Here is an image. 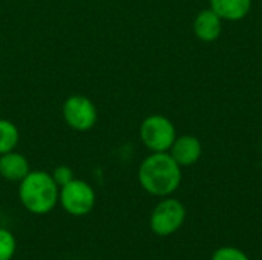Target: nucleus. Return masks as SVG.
I'll list each match as a JSON object with an SVG mask.
<instances>
[{
    "mask_svg": "<svg viewBox=\"0 0 262 260\" xmlns=\"http://www.w3.org/2000/svg\"><path fill=\"white\" fill-rule=\"evenodd\" d=\"M183 167L169 152L149 153L138 167V182L141 188L155 198L172 196L181 185Z\"/></svg>",
    "mask_w": 262,
    "mask_h": 260,
    "instance_id": "obj_1",
    "label": "nucleus"
},
{
    "mask_svg": "<svg viewBox=\"0 0 262 260\" xmlns=\"http://www.w3.org/2000/svg\"><path fill=\"white\" fill-rule=\"evenodd\" d=\"M60 187L52 175L45 170H31L18 182V201L21 207L37 216L51 213L58 204Z\"/></svg>",
    "mask_w": 262,
    "mask_h": 260,
    "instance_id": "obj_2",
    "label": "nucleus"
},
{
    "mask_svg": "<svg viewBox=\"0 0 262 260\" xmlns=\"http://www.w3.org/2000/svg\"><path fill=\"white\" fill-rule=\"evenodd\" d=\"M140 141L150 152H169L177 135L175 124L170 118L161 113L146 116L140 124Z\"/></svg>",
    "mask_w": 262,
    "mask_h": 260,
    "instance_id": "obj_3",
    "label": "nucleus"
},
{
    "mask_svg": "<svg viewBox=\"0 0 262 260\" xmlns=\"http://www.w3.org/2000/svg\"><path fill=\"white\" fill-rule=\"evenodd\" d=\"M95 202L97 195L94 187L83 179L74 178L71 182L60 187L58 204L71 216L81 218L89 215L94 210Z\"/></svg>",
    "mask_w": 262,
    "mask_h": 260,
    "instance_id": "obj_4",
    "label": "nucleus"
},
{
    "mask_svg": "<svg viewBox=\"0 0 262 260\" xmlns=\"http://www.w3.org/2000/svg\"><path fill=\"white\" fill-rule=\"evenodd\" d=\"M61 116L69 129L75 132H89L98 121V109L89 97L75 93L63 101Z\"/></svg>",
    "mask_w": 262,
    "mask_h": 260,
    "instance_id": "obj_5",
    "label": "nucleus"
},
{
    "mask_svg": "<svg viewBox=\"0 0 262 260\" xmlns=\"http://www.w3.org/2000/svg\"><path fill=\"white\" fill-rule=\"evenodd\" d=\"M186 221V207L181 201L166 196L150 213V230L161 238L175 234Z\"/></svg>",
    "mask_w": 262,
    "mask_h": 260,
    "instance_id": "obj_6",
    "label": "nucleus"
},
{
    "mask_svg": "<svg viewBox=\"0 0 262 260\" xmlns=\"http://www.w3.org/2000/svg\"><path fill=\"white\" fill-rule=\"evenodd\" d=\"M169 153L181 167H190L201 159L203 143L195 135H180L175 138Z\"/></svg>",
    "mask_w": 262,
    "mask_h": 260,
    "instance_id": "obj_7",
    "label": "nucleus"
},
{
    "mask_svg": "<svg viewBox=\"0 0 262 260\" xmlns=\"http://www.w3.org/2000/svg\"><path fill=\"white\" fill-rule=\"evenodd\" d=\"M223 18L210 8L198 11L193 18L192 29L195 37L203 43H213L223 32Z\"/></svg>",
    "mask_w": 262,
    "mask_h": 260,
    "instance_id": "obj_8",
    "label": "nucleus"
},
{
    "mask_svg": "<svg viewBox=\"0 0 262 260\" xmlns=\"http://www.w3.org/2000/svg\"><path fill=\"white\" fill-rule=\"evenodd\" d=\"M31 172L28 158L17 152H8L0 155V176L8 182H20Z\"/></svg>",
    "mask_w": 262,
    "mask_h": 260,
    "instance_id": "obj_9",
    "label": "nucleus"
},
{
    "mask_svg": "<svg viewBox=\"0 0 262 260\" xmlns=\"http://www.w3.org/2000/svg\"><path fill=\"white\" fill-rule=\"evenodd\" d=\"M253 6V0H209V8L213 9L224 21L244 20Z\"/></svg>",
    "mask_w": 262,
    "mask_h": 260,
    "instance_id": "obj_10",
    "label": "nucleus"
},
{
    "mask_svg": "<svg viewBox=\"0 0 262 260\" xmlns=\"http://www.w3.org/2000/svg\"><path fill=\"white\" fill-rule=\"evenodd\" d=\"M20 141L18 127L6 118H0V155L15 150Z\"/></svg>",
    "mask_w": 262,
    "mask_h": 260,
    "instance_id": "obj_11",
    "label": "nucleus"
},
{
    "mask_svg": "<svg viewBox=\"0 0 262 260\" xmlns=\"http://www.w3.org/2000/svg\"><path fill=\"white\" fill-rule=\"evenodd\" d=\"M15 250H17L15 236L9 230L0 227V260H11L15 254Z\"/></svg>",
    "mask_w": 262,
    "mask_h": 260,
    "instance_id": "obj_12",
    "label": "nucleus"
},
{
    "mask_svg": "<svg viewBox=\"0 0 262 260\" xmlns=\"http://www.w3.org/2000/svg\"><path fill=\"white\" fill-rule=\"evenodd\" d=\"M210 260H250V257L236 247H221L212 254Z\"/></svg>",
    "mask_w": 262,
    "mask_h": 260,
    "instance_id": "obj_13",
    "label": "nucleus"
},
{
    "mask_svg": "<svg viewBox=\"0 0 262 260\" xmlns=\"http://www.w3.org/2000/svg\"><path fill=\"white\" fill-rule=\"evenodd\" d=\"M51 175H52V178H54V181H55V184L58 187L66 185L68 182H71L75 178V173H74V170L69 166H57L51 172Z\"/></svg>",
    "mask_w": 262,
    "mask_h": 260,
    "instance_id": "obj_14",
    "label": "nucleus"
}]
</instances>
